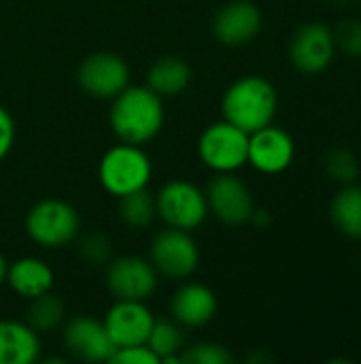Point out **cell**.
<instances>
[{"mask_svg":"<svg viewBox=\"0 0 361 364\" xmlns=\"http://www.w3.org/2000/svg\"><path fill=\"white\" fill-rule=\"evenodd\" d=\"M164 124L162 96L151 87H126L113 98L111 128L121 143L143 145Z\"/></svg>","mask_w":361,"mask_h":364,"instance_id":"cell-1","label":"cell"},{"mask_svg":"<svg viewBox=\"0 0 361 364\" xmlns=\"http://www.w3.org/2000/svg\"><path fill=\"white\" fill-rule=\"evenodd\" d=\"M279 107V96L274 85L257 75L243 77L234 81L221 100V111L226 122L238 126L247 134L272 124Z\"/></svg>","mask_w":361,"mask_h":364,"instance_id":"cell-2","label":"cell"},{"mask_svg":"<svg viewBox=\"0 0 361 364\" xmlns=\"http://www.w3.org/2000/svg\"><path fill=\"white\" fill-rule=\"evenodd\" d=\"M98 175L104 190L119 198L134 190L147 188L151 179V160L140 145L121 143L102 156Z\"/></svg>","mask_w":361,"mask_h":364,"instance_id":"cell-3","label":"cell"},{"mask_svg":"<svg viewBox=\"0 0 361 364\" xmlns=\"http://www.w3.org/2000/svg\"><path fill=\"white\" fill-rule=\"evenodd\" d=\"M200 160L217 173H234L247 164L249 134L230 122L209 126L198 141Z\"/></svg>","mask_w":361,"mask_h":364,"instance_id":"cell-4","label":"cell"},{"mask_svg":"<svg viewBox=\"0 0 361 364\" xmlns=\"http://www.w3.org/2000/svg\"><path fill=\"white\" fill-rule=\"evenodd\" d=\"M26 230L30 239L43 247H62L74 239L79 230V215L74 207L64 200H43L30 209Z\"/></svg>","mask_w":361,"mask_h":364,"instance_id":"cell-5","label":"cell"},{"mask_svg":"<svg viewBox=\"0 0 361 364\" xmlns=\"http://www.w3.org/2000/svg\"><path fill=\"white\" fill-rule=\"evenodd\" d=\"M155 205L162 220L168 226L181 230L198 228L209 213L206 194L194 183L181 179L166 183L155 196Z\"/></svg>","mask_w":361,"mask_h":364,"instance_id":"cell-6","label":"cell"},{"mask_svg":"<svg viewBox=\"0 0 361 364\" xmlns=\"http://www.w3.org/2000/svg\"><path fill=\"white\" fill-rule=\"evenodd\" d=\"M336 53L334 30L321 21L304 23L296 30L289 43V60L304 75L323 73Z\"/></svg>","mask_w":361,"mask_h":364,"instance_id":"cell-7","label":"cell"},{"mask_svg":"<svg viewBox=\"0 0 361 364\" xmlns=\"http://www.w3.org/2000/svg\"><path fill=\"white\" fill-rule=\"evenodd\" d=\"M200 260V252L189 230L168 228L160 232L151 243V264L166 277H189Z\"/></svg>","mask_w":361,"mask_h":364,"instance_id":"cell-8","label":"cell"},{"mask_svg":"<svg viewBox=\"0 0 361 364\" xmlns=\"http://www.w3.org/2000/svg\"><path fill=\"white\" fill-rule=\"evenodd\" d=\"M79 83L81 87L96 98H115L121 90L128 87L130 70L123 58L117 53H94L87 55L79 66Z\"/></svg>","mask_w":361,"mask_h":364,"instance_id":"cell-9","label":"cell"},{"mask_svg":"<svg viewBox=\"0 0 361 364\" xmlns=\"http://www.w3.org/2000/svg\"><path fill=\"white\" fill-rule=\"evenodd\" d=\"M206 205L221 222L238 226L253 215V196L249 188L232 173H219L206 190Z\"/></svg>","mask_w":361,"mask_h":364,"instance_id":"cell-10","label":"cell"},{"mask_svg":"<svg viewBox=\"0 0 361 364\" xmlns=\"http://www.w3.org/2000/svg\"><path fill=\"white\" fill-rule=\"evenodd\" d=\"M296 156L294 139L272 124L249 134V156L247 162L266 175H277L289 168Z\"/></svg>","mask_w":361,"mask_h":364,"instance_id":"cell-11","label":"cell"},{"mask_svg":"<svg viewBox=\"0 0 361 364\" xmlns=\"http://www.w3.org/2000/svg\"><path fill=\"white\" fill-rule=\"evenodd\" d=\"M64 343L68 352L85 363H111L117 346L113 343L104 322L87 316L72 318L64 328Z\"/></svg>","mask_w":361,"mask_h":364,"instance_id":"cell-12","label":"cell"},{"mask_svg":"<svg viewBox=\"0 0 361 364\" xmlns=\"http://www.w3.org/2000/svg\"><path fill=\"white\" fill-rule=\"evenodd\" d=\"M106 284L117 301H145L157 286V273L151 262L138 256H126L111 262Z\"/></svg>","mask_w":361,"mask_h":364,"instance_id":"cell-13","label":"cell"},{"mask_svg":"<svg viewBox=\"0 0 361 364\" xmlns=\"http://www.w3.org/2000/svg\"><path fill=\"white\" fill-rule=\"evenodd\" d=\"M155 318L143 301H117L106 314L104 326L117 348L145 346Z\"/></svg>","mask_w":361,"mask_h":364,"instance_id":"cell-14","label":"cell"},{"mask_svg":"<svg viewBox=\"0 0 361 364\" xmlns=\"http://www.w3.org/2000/svg\"><path fill=\"white\" fill-rule=\"evenodd\" d=\"M262 28V13L249 0H234L219 9L213 19V32L217 41L230 47L251 43Z\"/></svg>","mask_w":361,"mask_h":364,"instance_id":"cell-15","label":"cell"},{"mask_svg":"<svg viewBox=\"0 0 361 364\" xmlns=\"http://www.w3.org/2000/svg\"><path fill=\"white\" fill-rule=\"evenodd\" d=\"M172 316L183 326H204L217 311V299L202 284H185L172 296Z\"/></svg>","mask_w":361,"mask_h":364,"instance_id":"cell-16","label":"cell"},{"mask_svg":"<svg viewBox=\"0 0 361 364\" xmlns=\"http://www.w3.org/2000/svg\"><path fill=\"white\" fill-rule=\"evenodd\" d=\"M38 352L40 343L32 326L0 320V364H32Z\"/></svg>","mask_w":361,"mask_h":364,"instance_id":"cell-17","label":"cell"},{"mask_svg":"<svg viewBox=\"0 0 361 364\" xmlns=\"http://www.w3.org/2000/svg\"><path fill=\"white\" fill-rule=\"evenodd\" d=\"M9 286L26 299L40 296L53 288V271L38 258H19L6 269Z\"/></svg>","mask_w":361,"mask_h":364,"instance_id":"cell-18","label":"cell"},{"mask_svg":"<svg viewBox=\"0 0 361 364\" xmlns=\"http://www.w3.org/2000/svg\"><path fill=\"white\" fill-rule=\"evenodd\" d=\"M191 81V68L185 60L166 55L157 60L147 73V87L160 96H177L185 92Z\"/></svg>","mask_w":361,"mask_h":364,"instance_id":"cell-19","label":"cell"},{"mask_svg":"<svg viewBox=\"0 0 361 364\" xmlns=\"http://www.w3.org/2000/svg\"><path fill=\"white\" fill-rule=\"evenodd\" d=\"M330 218L336 230L349 239H361V188L347 183L330 205Z\"/></svg>","mask_w":361,"mask_h":364,"instance_id":"cell-20","label":"cell"},{"mask_svg":"<svg viewBox=\"0 0 361 364\" xmlns=\"http://www.w3.org/2000/svg\"><path fill=\"white\" fill-rule=\"evenodd\" d=\"M185 337L181 328L172 322H153V328L147 337V348L160 358V363H179V354L183 348Z\"/></svg>","mask_w":361,"mask_h":364,"instance_id":"cell-21","label":"cell"},{"mask_svg":"<svg viewBox=\"0 0 361 364\" xmlns=\"http://www.w3.org/2000/svg\"><path fill=\"white\" fill-rule=\"evenodd\" d=\"M155 213H157V205L147 188H140V190L119 196V215L132 228L149 226L153 222Z\"/></svg>","mask_w":361,"mask_h":364,"instance_id":"cell-22","label":"cell"},{"mask_svg":"<svg viewBox=\"0 0 361 364\" xmlns=\"http://www.w3.org/2000/svg\"><path fill=\"white\" fill-rule=\"evenodd\" d=\"M30 301L32 303L28 309V326H32L36 333H47L62 322L64 305L57 296H53L51 292H45Z\"/></svg>","mask_w":361,"mask_h":364,"instance_id":"cell-23","label":"cell"},{"mask_svg":"<svg viewBox=\"0 0 361 364\" xmlns=\"http://www.w3.org/2000/svg\"><path fill=\"white\" fill-rule=\"evenodd\" d=\"M326 173L347 186V183H353L360 175V162H357V156L345 147H338V149H332L328 156H326Z\"/></svg>","mask_w":361,"mask_h":364,"instance_id":"cell-24","label":"cell"},{"mask_svg":"<svg viewBox=\"0 0 361 364\" xmlns=\"http://www.w3.org/2000/svg\"><path fill=\"white\" fill-rule=\"evenodd\" d=\"M234 360L232 354L219 346V343H198L189 350H183L179 354V363H189V364H230Z\"/></svg>","mask_w":361,"mask_h":364,"instance_id":"cell-25","label":"cell"},{"mask_svg":"<svg viewBox=\"0 0 361 364\" xmlns=\"http://www.w3.org/2000/svg\"><path fill=\"white\" fill-rule=\"evenodd\" d=\"M334 43L351 58H361V21L343 19L334 30Z\"/></svg>","mask_w":361,"mask_h":364,"instance_id":"cell-26","label":"cell"},{"mask_svg":"<svg viewBox=\"0 0 361 364\" xmlns=\"http://www.w3.org/2000/svg\"><path fill=\"white\" fill-rule=\"evenodd\" d=\"M81 252L85 256L87 262L91 264H104L109 262L111 258V245H109V239L94 232V235H87L81 243Z\"/></svg>","mask_w":361,"mask_h":364,"instance_id":"cell-27","label":"cell"},{"mask_svg":"<svg viewBox=\"0 0 361 364\" xmlns=\"http://www.w3.org/2000/svg\"><path fill=\"white\" fill-rule=\"evenodd\" d=\"M113 364H160V358L147 346H128L117 348L111 358Z\"/></svg>","mask_w":361,"mask_h":364,"instance_id":"cell-28","label":"cell"},{"mask_svg":"<svg viewBox=\"0 0 361 364\" xmlns=\"http://www.w3.org/2000/svg\"><path fill=\"white\" fill-rule=\"evenodd\" d=\"M15 141V124L4 107H0V160L9 154Z\"/></svg>","mask_w":361,"mask_h":364,"instance_id":"cell-29","label":"cell"},{"mask_svg":"<svg viewBox=\"0 0 361 364\" xmlns=\"http://www.w3.org/2000/svg\"><path fill=\"white\" fill-rule=\"evenodd\" d=\"M6 269H9V267H6V260H4V256L0 254V284L6 279Z\"/></svg>","mask_w":361,"mask_h":364,"instance_id":"cell-30","label":"cell"}]
</instances>
